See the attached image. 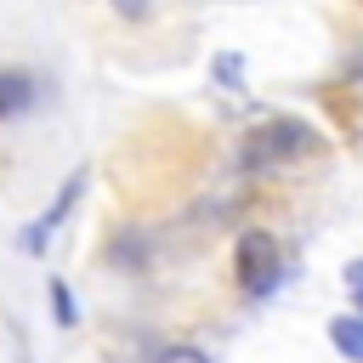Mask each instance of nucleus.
<instances>
[{"instance_id":"1","label":"nucleus","mask_w":363,"mask_h":363,"mask_svg":"<svg viewBox=\"0 0 363 363\" xmlns=\"http://www.w3.org/2000/svg\"><path fill=\"white\" fill-rule=\"evenodd\" d=\"M278 278H284V250H278V238H272V233H244V238H238V284H244L250 295H267V289H278Z\"/></svg>"},{"instance_id":"2","label":"nucleus","mask_w":363,"mask_h":363,"mask_svg":"<svg viewBox=\"0 0 363 363\" xmlns=\"http://www.w3.org/2000/svg\"><path fill=\"white\" fill-rule=\"evenodd\" d=\"M301 147H312V130H306V125H267L261 136H250L244 164L261 170V164H272V159H284V153H301Z\"/></svg>"},{"instance_id":"3","label":"nucleus","mask_w":363,"mask_h":363,"mask_svg":"<svg viewBox=\"0 0 363 363\" xmlns=\"http://www.w3.org/2000/svg\"><path fill=\"white\" fill-rule=\"evenodd\" d=\"M79 182H85V170H74V176H68V187H62V193L51 199V210H45V216H40V221H34L28 233H23V250H28V255H40V250L51 244V233H57V221H62V216H68V204L79 199Z\"/></svg>"},{"instance_id":"4","label":"nucleus","mask_w":363,"mask_h":363,"mask_svg":"<svg viewBox=\"0 0 363 363\" xmlns=\"http://www.w3.org/2000/svg\"><path fill=\"white\" fill-rule=\"evenodd\" d=\"M329 346L346 357V363H363V312H346V318H329Z\"/></svg>"},{"instance_id":"5","label":"nucleus","mask_w":363,"mask_h":363,"mask_svg":"<svg viewBox=\"0 0 363 363\" xmlns=\"http://www.w3.org/2000/svg\"><path fill=\"white\" fill-rule=\"evenodd\" d=\"M28 74H11V68H0V113H17V108H28Z\"/></svg>"},{"instance_id":"6","label":"nucleus","mask_w":363,"mask_h":363,"mask_svg":"<svg viewBox=\"0 0 363 363\" xmlns=\"http://www.w3.org/2000/svg\"><path fill=\"white\" fill-rule=\"evenodd\" d=\"M51 306H57V323H62V329H68V323H79V306H74V295H68V284H62V278L51 284Z\"/></svg>"},{"instance_id":"7","label":"nucleus","mask_w":363,"mask_h":363,"mask_svg":"<svg viewBox=\"0 0 363 363\" xmlns=\"http://www.w3.org/2000/svg\"><path fill=\"white\" fill-rule=\"evenodd\" d=\"M159 363H210V357H204L199 346H164V352H159Z\"/></svg>"},{"instance_id":"8","label":"nucleus","mask_w":363,"mask_h":363,"mask_svg":"<svg viewBox=\"0 0 363 363\" xmlns=\"http://www.w3.org/2000/svg\"><path fill=\"white\" fill-rule=\"evenodd\" d=\"M346 289H352V301L363 312V261H346Z\"/></svg>"},{"instance_id":"9","label":"nucleus","mask_w":363,"mask_h":363,"mask_svg":"<svg viewBox=\"0 0 363 363\" xmlns=\"http://www.w3.org/2000/svg\"><path fill=\"white\" fill-rule=\"evenodd\" d=\"M119 17H147V0H113Z\"/></svg>"},{"instance_id":"10","label":"nucleus","mask_w":363,"mask_h":363,"mask_svg":"<svg viewBox=\"0 0 363 363\" xmlns=\"http://www.w3.org/2000/svg\"><path fill=\"white\" fill-rule=\"evenodd\" d=\"M216 74H221V79L233 85V79H238V57H221V62H216Z\"/></svg>"}]
</instances>
